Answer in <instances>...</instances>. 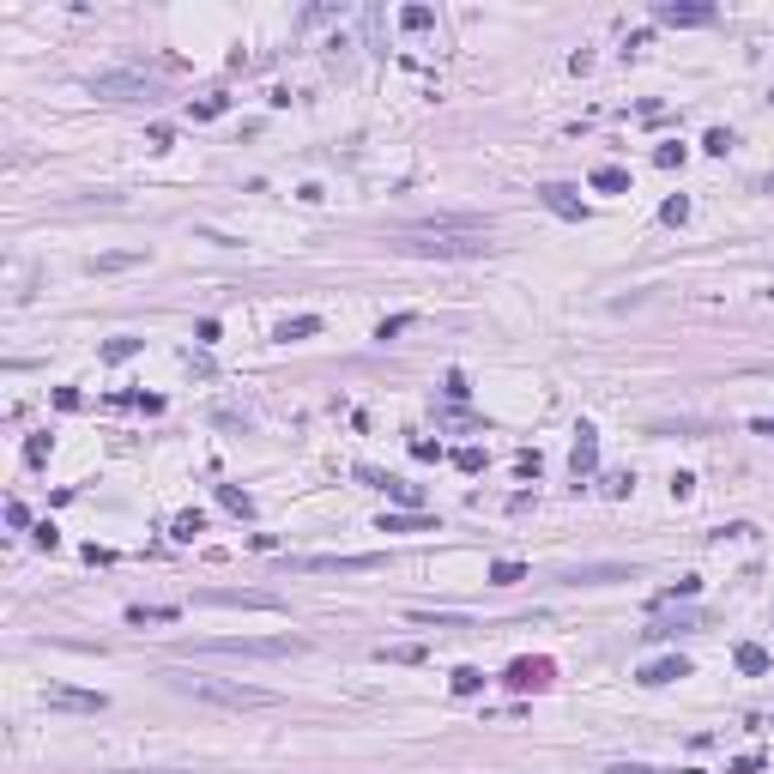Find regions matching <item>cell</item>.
<instances>
[{"instance_id": "cell-7", "label": "cell", "mask_w": 774, "mask_h": 774, "mask_svg": "<svg viewBox=\"0 0 774 774\" xmlns=\"http://www.w3.org/2000/svg\"><path fill=\"white\" fill-rule=\"evenodd\" d=\"M653 19L660 25H714V6L708 0H660Z\"/></svg>"}, {"instance_id": "cell-27", "label": "cell", "mask_w": 774, "mask_h": 774, "mask_svg": "<svg viewBox=\"0 0 774 774\" xmlns=\"http://www.w3.org/2000/svg\"><path fill=\"white\" fill-rule=\"evenodd\" d=\"M708 152H714V158H726V152H732V134H726V128H708V139H702Z\"/></svg>"}, {"instance_id": "cell-12", "label": "cell", "mask_w": 774, "mask_h": 774, "mask_svg": "<svg viewBox=\"0 0 774 774\" xmlns=\"http://www.w3.org/2000/svg\"><path fill=\"white\" fill-rule=\"evenodd\" d=\"M539 200L557 212V218H587V206L575 200V188H563V182H551V188H539Z\"/></svg>"}, {"instance_id": "cell-24", "label": "cell", "mask_w": 774, "mask_h": 774, "mask_svg": "<svg viewBox=\"0 0 774 774\" xmlns=\"http://www.w3.org/2000/svg\"><path fill=\"white\" fill-rule=\"evenodd\" d=\"M400 25H405V31H430V25H436V12H430V6H405Z\"/></svg>"}, {"instance_id": "cell-33", "label": "cell", "mask_w": 774, "mask_h": 774, "mask_svg": "<svg viewBox=\"0 0 774 774\" xmlns=\"http://www.w3.org/2000/svg\"><path fill=\"white\" fill-rule=\"evenodd\" d=\"M606 774H666V769H647V762H611Z\"/></svg>"}, {"instance_id": "cell-5", "label": "cell", "mask_w": 774, "mask_h": 774, "mask_svg": "<svg viewBox=\"0 0 774 774\" xmlns=\"http://www.w3.org/2000/svg\"><path fill=\"white\" fill-rule=\"evenodd\" d=\"M387 557L381 551H351V557H291V569L297 575H364V569H381Z\"/></svg>"}, {"instance_id": "cell-3", "label": "cell", "mask_w": 774, "mask_h": 774, "mask_svg": "<svg viewBox=\"0 0 774 774\" xmlns=\"http://www.w3.org/2000/svg\"><path fill=\"white\" fill-rule=\"evenodd\" d=\"M387 248L418 254V261H478V254H490V236H430V231H411V224H394Z\"/></svg>"}, {"instance_id": "cell-19", "label": "cell", "mask_w": 774, "mask_h": 774, "mask_svg": "<svg viewBox=\"0 0 774 774\" xmlns=\"http://www.w3.org/2000/svg\"><path fill=\"white\" fill-rule=\"evenodd\" d=\"M375 660H394V666H418V660H424V647H418V641H394V647H375Z\"/></svg>"}, {"instance_id": "cell-37", "label": "cell", "mask_w": 774, "mask_h": 774, "mask_svg": "<svg viewBox=\"0 0 774 774\" xmlns=\"http://www.w3.org/2000/svg\"><path fill=\"white\" fill-rule=\"evenodd\" d=\"M769 103H774V91H769Z\"/></svg>"}, {"instance_id": "cell-15", "label": "cell", "mask_w": 774, "mask_h": 774, "mask_svg": "<svg viewBox=\"0 0 774 774\" xmlns=\"http://www.w3.org/2000/svg\"><path fill=\"white\" fill-rule=\"evenodd\" d=\"M575 436H581V442H575V460H569V466H575V478H581V472H593V460H599V442H593V424H581Z\"/></svg>"}, {"instance_id": "cell-20", "label": "cell", "mask_w": 774, "mask_h": 774, "mask_svg": "<svg viewBox=\"0 0 774 774\" xmlns=\"http://www.w3.org/2000/svg\"><path fill=\"white\" fill-rule=\"evenodd\" d=\"M732 660H739V672H750V677H756V672H769V647H756V641H744Z\"/></svg>"}, {"instance_id": "cell-1", "label": "cell", "mask_w": 774, "mask_h": 774, "mask_svg": "<svg viewBox=\"0 0 774 774\" xmlns=\"http://www.w3.org/2000/svg\"><path fill=\"white\" fill-rule=\"evenodd\" d=\"M303 636H212V641H176L182 660H297Z\"/></svg>"}, {"instance_id": "cell-11", "label": "cell", "mask_w": 774, "mask_h": 774, "mask_svg": "<svg viewBox=\"0 0 774 774\" xmlns=\"http://www.w3.org/2000/svg\"><path fill=\"white\" fill-rule=\"evenodd\" d=\"M381 533H436V514L405 508V514H381Z\"/></svg>"}, {"instance_id": "cell-28", "label": "cell", "mask_w": 774, "mask_h": 774, "mask_svg": "<svg viewBox=\"0 0 774 774\" xmlns=\"http://www.w3.org/2000/svg\"><path fill=\"white\" fill-rule=\"evenodd\" d=\"M660 218H666V224H684V218H690V200H684V194L666 200V206H660Z\"/></svg>"}, {"instance_id": "cell-22", "label": "cell", "mask_w": 774, "mask_h": 774, "mask_svg": "<svg viewBox=\"0 0 774 774\" xmlns=\"http://www.w3.org/2000/svg\"><path fill=\"white\" fill-rule=\"evenodd\" d=\"M218 503L231 508V514H254V496H248V490H236V484H218Z\"/></svg>"}, {"instance_id": "cell-34", "label": "cell", "mask_w": 774, "mask_h": 774, "mask_svg": "<svg viewBox=\"0 0 774 774\" xmlns=\"http://www.w3.org/2000/svg\"><path fill=\"white\" fill-rule=\"evenodd\" d=\"M218 109H224V98H206V103H194V121H212Z\"/></svg>"}, {"instance_id": "cell-23", "label": "cell", "mask_w": 774, "mask_h": 774, "mask_svg": "<svg viewBox=\"0 0 774 774\" xmlns=\"http://www.w3.org/2000/svg\"><path fill=\"white\" fill-rule=\"evenodd\" d=\"M478 690H484V672H478V666H460V672H454V696H478Z\"/></svg>"}, {"instance_id": "cell-16", "label": "cell", "mask_w": 774, "mask_h": 774, "mask_svg": "<svg viewBox=\"0 0 774 774\" xmlns=\"http://www.w3.org/2000/svg\"><path fill=\"white\" fill-rule=\"evenodd\" d=\"M176 617H182V606H128V623H139V629L145 623H176Z\"/></svg>"}, {"instance_id": "cell-26", "label": "cell", "mask_w": 774, "mask_h": 774, "mask_svg": "<svg viewBox=\"0 0 774 774\" xmlns=\"http://www.w3.org/2000/svg\"><path fill=\"white\" fill-rule=\"evenodd\" d=\"M520 563H514V557H503V563H490V581H496V587H514V581H520Z\"/></svg>"}, {"instance_id": "cell-29", "label": "cell", "mask_w": 774, "mask_h": 774, "mask_svg": "<svg viewBox=\"0 0 774 774\" xmlns=\"http://www.w3.org/2000/svg\"><path fill=\"white\" fill-rule=\"evenodd\" d=\"M194 533H206V514H182V520H176V539H194Z\"/></svg>"}, {"instance_id": "cell-8", "label": "cell", "mask_w": 774, "mask_h": 774, "mask_svg": "<svg viewBox=\"0 0 774 774\" xmlns=\"http://www.w3.org/2000/svg\"><path fill=\"white\" fill-rule=\"evenodd\" d=\"M200 606H231V611H285L272 593H200Z\"/></svg>"}, {"instance_id": "cell-6", "label": "cell", "mask_w": 774, "mask_h": 774, "mask_svg": "<svg viewBox=\"0 0 774 774\" xmlns=\"http://www.w3.org/2000/svg\"><path fill=\"white\" fill-rule=\"evenodd\" d=\"M43 702H49V708H61V714H103V708H109V696H103V690H73V684H49V690H43Z\"/></svg>"}, {"instance_id": "cell-14", "label": "cell", "mask_w": 774, "mask_h": 774, "mask_svg": "<svg viewBox=\"0 0 774 774\" xmlns=\"http://www.w3.org/2000/svg\"><path fill=\"white\" fill-rule=\"evenodd\" d=\"M544 677H551L544 660H514V666H508V684H514V690H533V684H544Z\"/></svg>"}, {"instance_id": "cell-25", "label": "cell", "mask_w": 774, "mask_h": 774, "mask_svg": "<svg viewBox=\"0 0 774 774\" xmlns=\"http://www.w3.org/2000/svg\"><path fill=\"white\" fill-rule=\"evenodd\" d=\"M134 351H139V339H109V345H103V364H128Z\"/></svg>"}, {"instance_id": "cell-31", "label": "cell", "mask_w": 774, "mask_h": 774, "mask_svg": "<svg viewBox=\"0 0 774 774\" xmlns=\"http://www.w3.org/2000/svg\"><path fill=\"white\" fill-rule=\"evenodd\" d=\"M454 466H460V472H478V466H484V454H478V448H460V454H454Z\"/></svg>"}, {"instance_id": "cell-35", "label": "cell", "mask_w": 774, "mask_h": 774, "mask_svg": "<svg viewBox=\"0 0 774 774\" xmlns=\"http://www.w3.org/2000/svg\"><path fill=\"white\" fill-rule=\"evenodd\" d=\"M756 769H762V756H739V762H732L726 774H756Z\"/></svg>"}, {"instance_id": "cell-32", "label": "cell", "mask_w": 774, "mask_h": 774, "mask_svg": "<svg viewBox=\"0 0 774 774\" xmlns=\"http://www.w3.org/2000/svg\"><path fill=\"white\" fill-rule=\"evenodd\" d=\"M677 158H684V145H660V152H653V164H660V169H672Z\"/></svg>"}, {"instance_id": "cell-4", "label": "cell", "mask_w": 774, "mask_h": 774, "mask_svg": "<svg viewBox=\"0 0 774 774\" xmlns=\"http://www.w3.org/2000/svg\"><path fill=\"white\" fill-rule=\"evenodd\" d=\"M85 85H91V98H109V103H139V98L158 91L145 73H91Z\"/></svg>"}, {"instance_id": "cell-10", "label": "cell", "mask_w": 774, "mask_h": 774, "mask_svg": "<svg viewBox=\"0 0 774 774\" xmlns=\"http://www.w3.org/2000/svg\"><path fill=\"white\" fill-rule=\"evenodd\" d=\"M641 684H677V677H690V660H677V653H666V660H647L641 666Z\"/></svg>"}, {"instance_id": "cell-21", "label": "cell", "mask_w": 774, "mask_h": 774, "mask_svg": "<svg viewBox=\"0 0 774 774\" xmlns=\"http://www.w3.org/2000/svg\"><path fill=\"white\" fill-rule=\"evenodd\" d=\"M593 188H599V194H623V188H629V176H623L617 164H606V169H593Z\"/></svg>"}, {"instance_id": "cell-2", "label": "cell", "mask_w": 774, "mask_h": 774, "mask_svg": "<svg viewBox=\"0 0 774 774\" xmlns=\"http://www.w3.org/2000/svg\"><path fill=\"white\" fill-rule=\"evenodd\" d=\"M169 684L194 702H212V708H278L272 690L261 684H242V677H200V672H169Z\"/></svg>"}, {"instance_id": "cell-17", "label": "cell", "mask_w": 774, "mask_h": 774, "mask_svg": "<svg viewBox=\"0 0 774 774\" xmlns=\"http://www.w3.org/2000/svg\"><path fill=\"white\" fill-rule=\"evenodd\" d=\"M321 333V315H291V321H278V339L291 345V339H315Z\"/></svg>"}, {"instance_id": "cell-36", "label": "cell", "mask_w": 774, "mask_h": 774, "mask_svg": "<svg viewBox=\"0 0 774 774\" xmlns=\"http://www.w3.org/2000/svg\"><path fill=\"white\" fill-rule=\"evenodd\" d=\"M750 430H756V436H774V418H750Z\"/></svg>"}, {"instance_id": "cell-9", "label": "cell", "mask_w": 774, "mask_h": 774, "mask_svg": "<svg viewBox=\"0 0 774 774\" xmlns=\"http://www.w3.org/2000/svg\"><path fill=\"white\" fill-rule=\"evenodd\" d=\"M636 569H623V563H587V569H569L563 581L569 587H606V581H629Z\"/></svg>"}, {"instance_id": "cell-13", "label": "cell", "mask_w": 774, "mask_h": 774, "mask_svg": "<svg viewBox=\"0 0 774 774\" xmlns=\"http://www.w3.org/2000/svg\"><path fill=\"white\" fill-rule=\"evenodd\" d=\"M405 617H411V623H424V629H472V617H460V611H424V606H411Z\"/></svg>"}, {"instance_id": "cell-18", "label": "cell", "mask_w": 774, "mask_h": 774, "mask_svg": "<svg viewBox=\"0 0 774 774\" xmlns=\"http://www.w3.org/2000/svg\"><path fill=\"white\" fill-rule=\"evenodd\" d=\"M139 261H145L139 248H115V254H98V261H91V272H128V267H139Z\"/></svg>"}, {"instance_id": "cell-30", "label": "cell", "mask_w": 774, "mask_h": 774, "mask_svg": "<svg viewBox=\"0 0 774 774\" xmlns=\"http://www.w3.org/2000/svg\"><path fill=\"white\" fill-rule=\"evenodd\" d=\"M405 327H411V315H394V321H381V327H375V339H394V333H405Z\"/></svg>"}]
</instances>
